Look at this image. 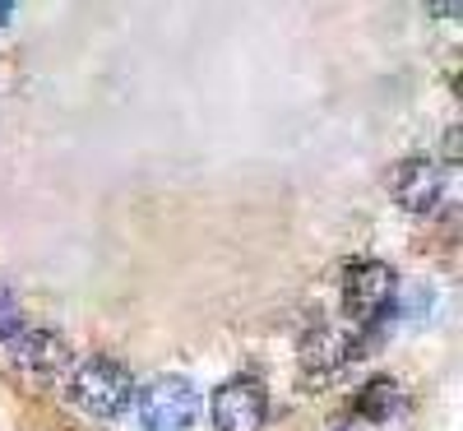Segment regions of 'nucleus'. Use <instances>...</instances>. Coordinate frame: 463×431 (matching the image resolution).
<instances>
[{
  "label": "nucleus",
  "instance_id": "1",
  "mask_svg": "<svg viewBox=\"0 0 463 431\" xmlns=\"http://www.w3.org/2000/svg\"><path fill=\"white\" fill-rule=\"evenodd\" d=\"M135 389H139V380L130 376V367L111 362V358H84V362L70 367L65 399L84 417L116 422V417H126L135 408Z\"/></svg>",
  "mask_w": 463,
  "mask_h": 431
},
{
  "label": "nucleus",
  "instance_id": "2",
  "mask_svg": "<svg viewBox=\"0 0 463 431\" xmlns=\"http://www.w3.org/2000/svg\"><path fill=\"white\" fill-rule=\"evenodd\" d=\"M338 292H343V311L353 325H375L390 316V306L399 297V279L384 260H347L343 264V279H338Z\"/></svg>",
  "mask_w": 463,
  "mask_h": 431
},
{
  "label": "nucleus",
  "instance_id": "3",
  "mask_svg": "<svg viewBox=\"0 0 463 431\" xmlns=\"http://www.w3.org/2000/svg\"><path fill=\"white\" fill-rule=\"evenodd\" d=\"M144 431H185L200 417V389L185 376H153L135 389V408Z\"/></svg>",
  "mask_w": 463,
  "mask_h": 431
},
{
  "label": "nucleus",
  "instance_id": "4",
  "mask_svg": "<svg viewBox=\"0 0 463 431\" xmlns=\"http://www.w3.org/2000/svg\"><path fill=\"white\" fill-rule=\"evenodd\" d=\"M209 417L218 431H260L264 417H269V389L260 376L241 371L222 380L213 395H209Z\"/></svg>",
  "mask_w": 463,
  "mask_h": 431
},
{
  "label": "nucleus",
  "instance_id": "5",
  "mask_svg": "<svg viewBox=\"0 0 463 431\" xmlns=\"http://www.w3.org/2000/svg\"><path fill=\"white\" fill-rule=\"evenodd\" d=\"M384 190H390V200L417 218L436 214L440 195H445V172L436 158H427V153H412V158H399L390 172H384Z\"/></svg>",
  "mask_w": 463,
  "mask_h": 431
},
{
  "label": "nucleus",
  "instance_id": "6",
  "mask_svg": "<svg viewBox=\"0 0 463 431\" xmlns=\"http://www.w3.org/2000/svg\"><path fill=\"white\" fill-rule=\"evenodd\" d=\"M357 358V334L353 330H334V325H316L301 339V371L311 385H325L334 376H343Z\"/></svg>",
  "mask_w": 463,
  "mask_h": 431
},
{
  "label": "nucleus",
  "instance_id": "7",
  "mask_svg": "<svg viewBox=\"0 0 463 431\" xmlns=\"http://www.w3.org/2000/svg\"><path fill=\"white\" fill-rule=\"evenodd\" d=\"M10 348V358H14V367L19 371H28V376H61V371H70L74 367V352H70V343L56 334V330H37V325H28L14 343H5Z\"/></svg>",
  "mask_w": 463,
  "mask_h": 431
},
{
  "label": "nucleus",
  "instance_id": "8",
  "mask_svg": "<svg viewBox=\"0 0 463 431\" xmlns=\"http://www.w3.org/2000/svg\"><path fill=\"white\" fill-rule=\"evenodd\" d=\"M403 404H408L403 385H399V380H390V376H375L371 385H362V389H357V399H353L357 417H366V422H390V417H399V413H403Z\"/></svg>",
  "mask_w": 463,
  "mask_h": 431
},
{
  "label": "nucleus",
  "instance_id": "9",
  "mask_svg": "<svg viewBox=\"0 0 463 431\" xmlns=\"http://www.w3.org/2000/svg\"><path fill=\"white\" fill-rule=\"evenodd\" d=\"M24 330H28V321H24V311H19L14 292L0 283V343H14Z\"/></svg>",
  "mask_w": 463,
  "mask_h": 431
},
{
  "label": "nucleus",
  "instance_id": "10",
  "mask_svg": "<svg viewBox=\"0 0 463 431\" xmlns=\"http://www.w3.org/2000/svg\"><path fill=\"white\" fill-rule=\"evenodd\" d=\"M10 14H14V5H0V24H10Z\"/></svg>",
  "mask_w": 463,
  "mask_h": 431
}]
</instances>
